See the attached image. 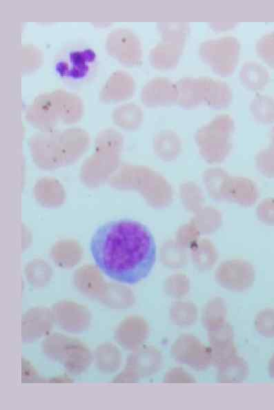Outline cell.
Segmentation results:
<instances>
[{
    "mask_svg": "<svg viewBox=\"0 0 274 410\" xmlns=\"http://www.w3.org/2000/svg\"><path fill=\"white\" fill-rule=\"evenodd\" d=\"M170 310L173 322L179 325H191L197 318V309L190 303H177Z\"/></svg>",
    "mask_w": 274,
    "mask_h": 410,
    "instance_id": "9c48e42d",
    "label": "cell"
},
{
    "mask_svg": "<svg viewBox=\"0 0 274 410\" xmlns=\"http://www.w3.org/2000/svg\"><path fill=\"white\" fill-rule=\"evenodd\" d=\"M187 32L184 23L164 24V41L153 51L152 63L159 68H170L177 62Z\"/></svg>",
    "mask_w": 274,
    "mask_h": 410,
    "instance_id": "5b68a950",
    "label": "cell"
},
{
    "mask_svg": "<svg viewBox=\"0 0 274 410\" xmlns=\"http://www.w3.org/2000/svg\"><path fill=\"white\" fill-rule=\"evenodd\" d=\"M171 353L177 360L197 370L204 369L212 362L210 347L191 335L179 336L173 345Z\"/></svg>",
    "mask_w": 274,
    "mask_h": 410,
    "instance_id": "8992f818",
    "label": "cell"
},
{
    "mask_svg": "<svg viewBox=\"0 0 274 410\" xmlns=\"http://www.w3.org/2000/svg\"><path fill=\"white\" fill-rule=\"evenodd\" d=\"M225 308L219 298L212 300L203 311V322L208 329L224 322Z\"/></svg>",
    "mask_w": 274,
    "mask_h": 410,
    "instance_id": "8fae6325",
    "label": "cell"
},
{
    "mask_svg": "<svg viewBox=\"0 0 274 410\" xmlns=\"http://www.w3.org/2000/svg\"><path fill=\"white\" fill-rule=\"evenodd\" d=\"M239 45L231 37H222L203 43L199 54L203 60L217 73H231L238 61Z\"/></svg>",
    "mask_w": 274,
    "mask_h": 410,
    "instance_id": "277c9868",
    "label": "cell"
},
{
    "mask_svg": "<svg viewBox=\"0 0 274 410\" xmlns=\"http://www.w3.org/2000/svg\"><path fill=\"white\" fill-rule=\"evenodd\" d=\"M166 381L168 382H192L194 380L184 369L175 368L167 373Z\"/></svg>",
    "mask_w": 274,
    "mask_h": 410,
    "instance_id": "4fadbf2b",
    "label": "cell"
},
{
    "mask_svg": "<svg viewBox=\"0 0 274 410\" xmlns=\"http://www.w3.org/2000/svg\"><path fill=\"white\" fill-rule=\"evenodd\" d=\"M177 99L182 106L191 107L202 103L215 107L226 106L232 99L228 86L211 78H185L176 84Z\"/></svg>",
    "mask_w": 274,
    "mask_h": 410,
    "instance_id": "7a4b0ae2",
    "label": "cell"
},
{
    "mask_svg": "<svg viewBox=\"0 0 274 410\" xmlns=\"http://www.w3.org/2000/svg\"><path fill=\"white\" fill-rule=\"evenodd\" d=\"M257 331L266 338L274 337V309L267 308L260 311L255 320Z\"/></svg>",
    "mask_w": 274,
    "mask_h": 410,
    "instance_id": "7c38bea8",
    "label": "cell"
},
{
    "mask_svg": "<svg viewBox=\"0 0 274 410\" xmlns=\"http://www.w3.org/2000/svg\"><path fill=\"white\" fill-rule=\"evenodd\" d=\"M90 251L104 274L126 284H135L146 278L157 254L155 241L148 228L129 218L100 225L91 238Z\"/></svg>",
    "mask_w": 274,
    "mask_h": 410,
    "instance_id": "6da1fadb",
    "label": "cell"
},
{
    "mask_svg": "<svg viewBox=\"0 0 274 410\" xmlns=\"http://www.w3.org/2000/svg\"><path fill=\"white\" fill-rule=\"evenodd\" d=\"M145 102L152 105L171 104L177 99L176 85L164 78H158L144 89Z\"/></svg>",
    "mask_w": 274,
    "mask_h": 410,
    "instance_id": "52a82bcc",
    "label": "cell"
},
{
    "mask_svg": "<svg viewBox=\"0 0 274 410\" xmlns=\"http://www.w3.org/2000/svg\"><path fill=\"white\" fill-rule=\"evenodd\" d=\"M268 372L271 377L274 378V354L268 362Z\"/></svg>",
    "mask_w": 274,
    "mask_h": 410,
    "instance_id": "5bb4252c",
    "label": "cell"
},
{
    "mask_svg": "<svg viewBox=\"0 0 274 410\" xmlns=\"http://www.w3.org/2000/svg\"><path fill=\"white\" fill-rule=\"evenodd\" d=\"M246 373V364L235 355L219 365L217 378L222 382H235L243 380Z\"/></svg>",
    "mask_w": 274,
    "mask_h": 410,
    "instance_id": "ba28073f",
    "label": "cell"
},
{
    "mask_svg": "<svg viewBox=\"0 0 274 410\" xmlns=\"http://www.w3.org/2000/svg\"><path fill=\"white\" fill-rule=\"evenodd\" d=\"M264 72L260 65L253 63H246L241 70L240 77L246 88L256 90L265 82Z\"/></svg>",
    "mask_w": 274,
    "mask_h": 410,
    "instance_id": "30bf717a",
    "label": "cell"
},
{
    "mask_svg": "<svg viewBox=\"0 0 274 410\" xmlns=\"http://www.w3.org/2000/svg\"><path fill=\"white\" fill-rule=\"evenodd\" d=\"M96 54L89 48L72 45L66 48L55 61L59 77L70 84H79L88 79L94 72Z\"/></svg>",
    "mask_w": 274,
    "mask_h": 410,
    "instance_id": "3957f363",
    "label": "cell"
}]
</instances>
